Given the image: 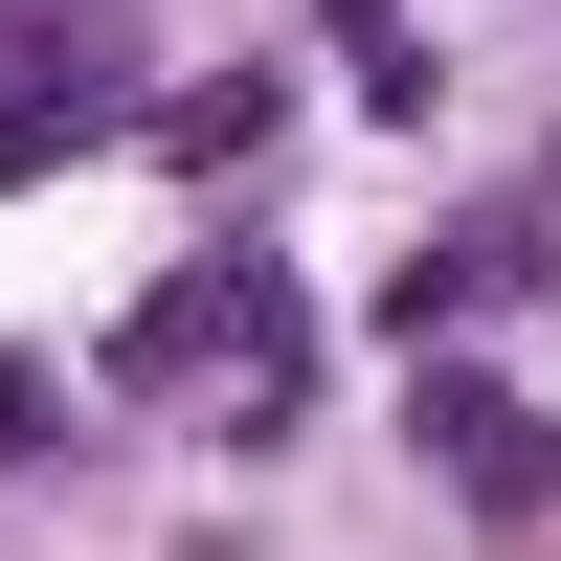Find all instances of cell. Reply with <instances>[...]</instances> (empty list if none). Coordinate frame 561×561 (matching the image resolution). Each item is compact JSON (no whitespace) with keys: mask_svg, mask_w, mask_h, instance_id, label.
Instances as JSON below:
<instances>
[{"mask_svg":"<svg viewBox=\"0 0 561 561\" xmlns=\"http://www.w3.org/2000/svg\"><path fill=\"white\" fill-rule=\"evenodd\" d=\"M23 449H68V382H45V359H0V472H23Z\"/></svg>","mask_w":561,"mask_h":561,"instance_id":"cell-6","label":"cell"},{"mask_svg":"<svg viewBox=\"0 0 561 561\" xmlns=\"http://www.w3.org/2000/svg\"><path fill=\"white\" fill-rule=\"evenodd\" d=\"M90 135H135V90H113V45H68V23H0V180H45V158H90Z\"/></svg>","mask_w":561,"mask_h":561,"instance_id":"cell-3","label":"cell"},{"mask_svg":"<svg viewBox=\"0 0 561 561\" xmlns=\"http://www.w3.org/2000/svg\"><path fill=\"white\" fill-rule=\"evenodd\" d=\"M113 404H225V427H293L314 404V314H293V270L270 248H180L158 293L113 314V359H90Z\"/></svg>","mask_w":561,"mask_h":561,"instance_id":"cell-1","label":"cell"},{"mask_svg":"<svg viewBox=\"0 0 561 561\" xmlns=\"http://www.w3.org/2000/svg\"><path fill=\"white\" fill-rule=\"evenodd\" d=\"M494 293H539V225H449V248H404V293H382V314H404V359H427L449 314H494Z\"/></svg>","mask_w":561,"mask_h":561,"instance_id":"cell-4","label":"cell"},{"mask_svg":"<svg viewBox=\"0 0 561 561\" xmlns=\"http://www.w3.org/2000/svg\"><path fill=\"white\" fill-rule=\"evenodd\" d=\"M404 427H427V472L472 494V517H561V427L517 382H472V359H404Z\"/></svg>","mask_w":561,"mask_h":561,"instance_id":"cell-2","label":"cell"},{"mask_svg":"<svg viewBox=\"0 0 561 561\" xmlns=\"http://www.w3.org/2000/svg\"><path fill=\"white\" fill-rule=\"evenodd\" d=\"M337 68H359V113H427V90H449L427 45H404V0H337Z\"/></svg>","mask_w":561,"mask_h":561,"instance_id":"cell-5","label":"cell"}]
</instances>
